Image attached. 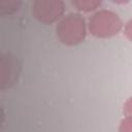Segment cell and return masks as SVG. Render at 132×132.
<instances>
[{
    "mask_svg": "<svg viewBox=\"0 0 132 132\" xmlns=\"http://www.w3.org/2000/svg\"><path fill=\"white\" fill-rule=\"evenodd\" d=\"M21 5V0H0V15H11L20 9Z\"/></svg>",
    "mask_w": 132,
    "mask_h": 132,
    "instance_id": "6",
    "label": "cell"
},
{
    "mask_svg": "<svg viewBox=\"0 0 132 132\" xmlns=\"http://www.w3.org/2000/svg\"><path fill=\"white\" fill-rule=\"evenodd\" d=\"M65 12V2L62 0H34L31 5L32 16L44 25L57 24Z\"/></svg>",
    "mask_w": 132,
    "mask_h": 132,
    "instance_id": "3",
    "label": "cell"
},
{
    "mask_svg": "<svg viewBox=\"0 0 132 132\" xmlns=\"http://www.w3.org/2000/svg\"><path fill=\"white\" fill-rule=\"evenodd\" d=\"M124 34L125 36L132 42V19H130L125 25H124Z\"/></svg>",
    "mask_w": 132,
    "mask_h": 132,
    "instance_id": "8",
    "label": "cell"
},
{
    "mask_svg": "<svg viewBox=\"0 0 132 132\" xmlns=\"http://www.w3.org/2000/svg\"><path fill=\"white\" fill-rule=\"evenodd\" d=\"M124 114L128 117H132V97L129 98L124 104Z\"/></svg>",
    "mask_w": 132,
    "mask_h": 132,
    "instance_id": "9",
    "label": "cell"
},
{
    "mask_svg": "<svg viewBox=\"0 0 132 132\" xmlns=\"http://www.w3.org/2000/svg\"><path fill=\"white\" fill-rule=\"evenodd\" d=\"M119 132H132V117H124L120 123Z\"/></svg>",
    "mask_w": 132,
    "mask_h": 132,
    "instance_id": "7",
    "label": "cell"
},
{
    "mask_svg": "<svg viewBox=\"0 0 132 132\" xmlns=\"http://www.w3.org/2000/svg\"><path fill=\"white\" fill-rule=\"evenodd\" d=\"M124 28V24L112 10L98 9L88 21V31L97 38H110L118 35Z\"/></svg>",
    "mask_w": 132,
    "mask_h": 132,
    "instance_id": "2",
    "label": "cell"
},
{
    "mask_svg": "<svg viewBox=\"0 0 132 132\" xmlns=\"http://www.w3.org/2000/svg\"><path fill=\"white\" fill-rule=\"evenodd\" d=\"M102 2L99 0H72L71 5L80 12H95L101 6Z\"/></svg>",
    "mask_w": 132,
    "mask_h": 132,
    "instance_id": "5",
    "label": "cell"
},
{
    "mask_svg": "<svg viewBox=\"0 0 132 132\" xmlns=\"http://www.w3.org/2000/svg\"><path fill=\"white\" fill-rule=\"evenodd\" d=\"M55 33L58 40L64 45H77L87 37L88 23L79 12H70L56 24Z\"/></svg>",
    "mask_w": 132,
    "mask_h": 132,
    "instance_id": "1",
    "label": "cell"
},
{
    "mask_svg": "<svg viewBox=\"0 0 132 132\" xmlns=\"http://www.w3.org/2000/svg\"><path fill=\"white\" fill-rule=\"evenodd\" d=\"M1 89L10 88L20 74L21 65L15 57L10 54L1 56Z\"/></svg>",
    "mask_w": 132,
    "mask_h": 132,
    "instance_id": "4",
    "label": "cell"
}]
</instances>
